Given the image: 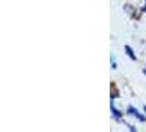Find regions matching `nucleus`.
Returning <instances> with one entry per match:
<instances>
[{"instance_id":"f257e3e1","label":"nucleus","mask_w":146,"mask_h":132,"mask_svg":"<svg viewBox=\"0 0 146 132\" xmlns=\"http://www.w3.org/2000/svg\"><path fill=\"white\" fill-rule=\"evenodd\" d=\"M127 112H129V113H131V115H133V116H135V117L137 118L139 120H141V121H145V117H144V116H142L141 113H139V111L135 109V108L130 107L129 110H127Z\"/></svg>"},{"instance_id":"f03ea898","label":"nucleus","mask_w":146,"mask_h":132,"mask_svg":"<svg viewBox=\"0 0 146 132\" xmlns=\"http://www.w3.org/2000/svg\"><path fill=\"white\" fill-rule=\"evenodd\" d=\"M125 49H126V52H127V54L130 55V57L133 59H136V57H135V55H134V53H133V51H131V49L129 47V46H125Z\"/></svg>"},{"instance_id":"7ed1b4c3","label":"nucleus","mask_w":146,"mask_h":132,"mask_svg":"<svg viewBox=\"0 0 146 132\" xmlns=\"http://www.w3.org/2000/svg\"><path fill=\"white\" fill-rule=\"evenodd\" d=\"M111 109H112V112H113L114 117L117 118V119H120V117H121V113H120V112H117V109H115V108H113V106H111Z\"/></svg>"},{"instance_id":"20e7f679","label":"nucleus","mask_w":146,"mask_h":132,"mask_svg":"<svg viewBox=\"0 0 146 132\" xmlns=\"http://www.w3.org/2000/svg\"><path fill=\"white\" fill-rule=\"evenodd\" d=\"M145 110H146V107H145Z\"/></svg>"}]
</instances>
